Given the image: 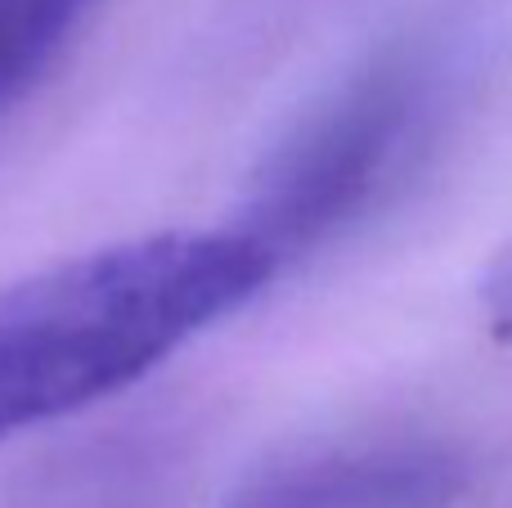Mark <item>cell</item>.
Segmentation results:
<instances>
[{
	"label": "cell",
	"mask_w": 512,
	"mask_h": 508,
	"mask_svg": "<svg viewBox=\"0 0 512 508\" xmlns=\"http://www.w3.org/2000/svg\"><path fill=\"white\" fill-rule=\"evenodd\" d=\"M279 257L230 230H162L0 288V441L135 387L230 320Z\"/></svg>",
	"instance_id": "1"
},
{
	"label": "cell",
	"mask_w": 512,
	"mask_h": 508,
	"mask_svg": "<svg viewBox=\"0 0 512 508\" xmlns=\"http://www.w3.org/2000/svg\"><path fill=\"white\" fill-rule=\"evenodd\" d=\"M414 86L400 68H373L315 108L252 176L239 230L283 257L346 225L400 153Z\"/></svg>",
	"instance_id": "2"
},
{
	"label": "cell",
	"mask_w": 512,
	"mask_h": 508,
	"mask_svg": "<svg viewBox=\"0 0 512 508\" xmlns=\"http://www.w3.org/2000/svg\"><path fill=\"white\" fill-rule=\"evenodd\" d=\"M459 491L450 455L418 441H337L252 468L225 508H441Z\"/></svg>",
	"instance_id": "3"
},
{
	"label": "cell",
	"mask_w": 512,
	"mask_h": 508,
	"mask_svg": "<svg viewBox=\"0 0 512 508\" xmlns=\"http://www.w3.org/2000/svg\"><path fill=\"white\" fill-rule=\"evenodd\" d=\"M99 0H0V117L59 63Z\"/></svg>",
	"instance_id": "4"
},
{
	"label": "cell",
	"mask_w": 512,
	"mask_h": 508,
	"mask_svg": "<svg viewBox=\"0 0 512 508\" xmlns=\"http://www.w3.org/2000/svg\"><path fill=\"white\" fill-rule=\"evenodd\" d=\"M486 315L495 338L512 342V248L490 266L486 275Z\"/></svg>",
	"instance_id": "5"
}]
</instances>
